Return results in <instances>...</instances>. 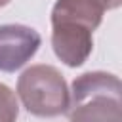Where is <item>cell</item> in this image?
I'll list each match as a JSON object with an SVG mask.
<instances>
[{
	"mask_svg": "<svg viewBox=\"0 0 122 122\" xmlns=\"http://www.w3.org/2000/svg\"><path fill=\"white\" fill-rule=\"evenodd\" d=\"M19 116V103L15 92L0 82V122H15Z\"/></svg>",
	"mask_w": 122,
	"mask_h": 122,
	"instance_id": "cell-6",
	"label": "cell"
},
{
	"mask_svg": "<svg viewBox=\"0 0 122 122\" xmlns=\"http://www.w3.org/2000/svg\"><path fill=\"white\" fill-rule=\"evenodd\" d=\"M11 0H0V8H4V6H8Z\"/></svg>",
	"mask_w": 122,
	"mask_h": 122,
	"instance_id": "cell-7",
	"label": "cell"
},
{
	"mask_svg": "<svg viewBox=\"0 0 122 122\" xmlns=\"http://www.w3.org/2000/svg\"><path fill=\"white\" fill-rule=\"evenodd\" d=\"M42 36L27 25H0V71L15 72L38 51Z\"/></svg>",
	"mask_w": 122,
	"mask_h": 122,
	"instance_id": "cell-3",
	"label": "cell"
},
{
	"mask_svg": "<svg viewBox=\"0 0 122 122\" xmlns=\"http://www.w3.org/2000/svg\"><path fill=\"white\" fill-rule=\"evenodd\" d=\"M92 34L93 32L76 27L51 25V48L67 67H80L93 50Z\"/></svg>",
	"mask_w": 122,
	"mask_h": 122,
	"instance_id": "cell-5",
	"label": "cell"
},
{
	"mask_svg": "<svg viewBox=\"0 0 122 122\" xmlns=\"http://www.w3.org/2000/svg\"><path fill=\"white\" fill-rule=\"evenodd\" d=\"M15 95L30 114L40 118L61 116L71 103L65 78L51 65H32L25 69L17 80Z\"/></svg>",
	"mask_w": 122,
	"mask_h": 122,
	"instance_id": "cell-2",
	"label": "cell"
},
{
	"mask_svg": "<svg viewBox=\"0 0 122 122\" xmlns=\"http://www.w3.org/2000/svg\"><path fill=\"white\" fill-rule=\"evenodd\" d=\"M122 86L112 72L93 71L72 80L69 122H122Z\"/></svg>",
	"mask_w": 122,
	"mask_h": 122,
	"instance_id": "cell-1",
	"label": "cell"
},
{
	"mask_svg": "<svg viewBox=\"0 0 122 122\" xmlns=\"http://www.w3.org/2000/svg\"><path fill=\"white\" fill-rule=\"evenodd\" d=\"M122 0H57L51 10V25L76 27L93 32L105 11L116 10Z\"/></svg>",
	"mask_w": 122,
	"mask_h": 122,
	"instance_id": "cell-4",
	"label": "cell"
}]
</instances>
